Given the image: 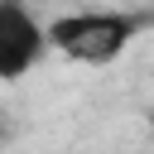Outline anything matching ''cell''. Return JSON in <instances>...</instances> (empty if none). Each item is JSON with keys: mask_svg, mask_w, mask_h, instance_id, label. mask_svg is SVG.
I'll list each match as a JSON object with an SVG mask.
<instances>
[{"mask_svg": "<svg viewBox=\"0 0 154 154\" xmlns=\"http://www.w3.org/2000/svg\"><path fill=\"white\" fill-rule=\"evenodd\" d=\"M140 29H144L140 14H125V10H82V14L53 19V24H48V43H53L63 58H72V63L101 67V63L120 58Z\"/></svg>", "mask_w": 154, "mask_h": 154, "instance_id": "obj_1", "label": "cell"}, {"mask_svg": "<svg viewBox=\"0 0 154 154\" xmlns=\"http://www.w3.org/2000/svg\"><path fill=\"white\" fill-rule=\"evenodd\" d=\"M48 48V24H38L24 0H0V77H24Z\"/></svg>", "mask_w": 154, "mask_h": 154, "instance_id": "obj_2", "label": "cell"}]
</instances>
